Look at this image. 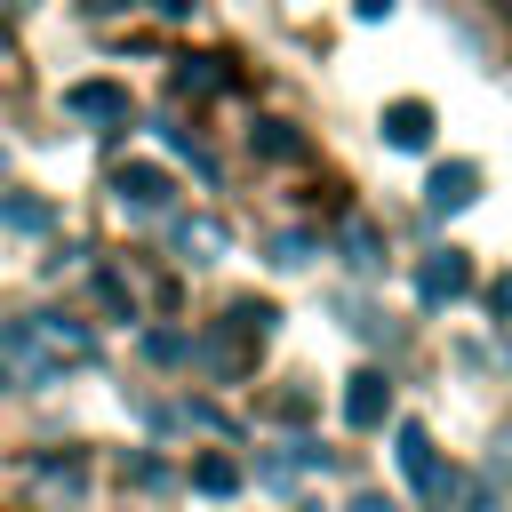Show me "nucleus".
I'll return each mask as SVG.
<instances>
[{"instance_id":"1","label":"nucleus","mask_w":512,"mask_h":512,"mask_svg":"<svg viewBox=\"0 0 512 512\" xmlns=\"http://www.w3.org/2000/svg\"><path fill=\"white\" fill-rule=\"evenodd\" d=\"M96 336L64 312H16L0 320V392H48L64 368H88Z\"/></svg>"},{"instance_id":"2","label":"nucleus","mask_w":512,"mask_h":512,"mask_svg":"<svg viewBox=\"0 0 512 512\" xmlns=\"http://www.w3.org/2000/svg\"><path fill=\"white\" fill-rule=\"evenodd\" d=\"M392 448H400V472H408V488H416L424 504H448V496H456V472L440 464V448H432V432H424V424H400V440H392Z\"/></svg>"},{"instance_id":"3","label":"nucleus","mask_w":512,"mask_h":512,"mask_svg":"<svg viewBox=\"0 0 512 512\" xmlns=\"http://www.w3.org/2000/svg\"><path fill=\"white\" fill-rule=\"evenodd\" d=\"M112 200H120L128 216H160V208H168V176L136 160V168H120V176H112Z\"/></svg>"},{"instance_id":"4","label":"nucleus","mask_w":512,"mask_h":512,"mask_svg":"<svg viewBox=\"0 0 512 512\" xmlns=\"http://www.w3.org/2000/svg\"><path fill=\"white\" fill-rule=\"evenodd\" d=\"M384 144H392V152H424V144H432V104H416V96L384 104Z\"/></svg>"},{"instance_id":"5","label":"nucleus","mask_w":512,"mask_h":512,"mask_svg":"<svg viewBox=\"0 0 512 512\" xmlns=\"http://www.w3.org/2000/svg\"><path fill=\"white\" fill-rule=\"evenodd\" d=\"M464 288H472V264H464L456 248H448V256H432V264L416 272V296H424V304H456Z\"/></svg>"},{"instance_id":"6","label":"nucleus","mask_w":512,"mask_h":512,"mask_svg":"<svg viewBox=\"0 0 512 512\" xmlns=\"http://www.w3.org/2000/svg\"><path fill=\"white\" fill-rule=\"evenodd\" d=\"M424 200H432V216H448V208H472V200H480V168H472V160L440 168V176L424 184Z\"/></svg>"},{"instance_id":"7","label":"nucleus","mask_w":512,"mask_h":512,"mask_svg":"<svg viewBox=\"0 0 512 512\" xmlns=\"http://www.w3.org/2000/svg\"><path fill=\"white\" fill-rule=\"evenodd\" d=\"M384 408H392V384H384L376 368H360V376H352V392H344V416H352L360 432H376V424H384Z\"/></svg>"},{"instance_id":"8","label":"nucleus","mask_w":512,"mask_h":512,"mask_svg":"<svg viewBox=\"0 0 512 512\" xmlns=\"http://www.w3.org/2000/svg\"><path fill=\"white\" fill-rule=\"evenodd\" d=\"M64 104H72L80 120H128V88H104V80H80Z\"/></svg>"},{"instance_id":"9","label":"nucleus","mask_w":512,"mask_h":512,"mask_svg":"<svg viewBox=\"0 0 512 512\" xmlns=\"http://www.w3.org/2000/svg\"><path fill=\"white\" fill-rule=\"evenodd\" d=\"M192 488H200V496H232V488H240V464H232V456H200V464H192Z\"/></svg>"},{"instance_id":"10","label":"nucleus","mask_w":512,"mask_h":512,"mask_svg":"<svg viewBox=\"0 0 512 512\" xmlns=\"http://www.w3.org/2000/svg\"><path fill=\"white\" fill-rule=\"evenodd\" d=\"M0 224L8 232H48V208L40 200H0Z\"/></svg>"},{"instance_id":"11","label":"nucleus","mask_w":512,"mask_h":512,"mask_svg":"<svg viewBox=\"0 0 512 512\" xmlns=\"http://www.w3.org/2000/svg\"><path fill=\"white\" fill-rule=\"evenodd\" d=\"M376 248H384V240H376L368 224H352V232H344V264H360V272H368V264H376Z\"/></svg>"},{"instance_id":"12","label":"nucleus","mask_w":512,"mask_h":512,"mask_svg":"<svg viewBox=\"0 0 512 512\" xmlns=\"http://www.w3.org/2000/svg\"><path fill=\"white\" fill-rule=\"evenodd\" d=\"M256 144H264V152H272V160H296V136H288V128H280V120H264V136H256Z\"/></svg>"},{"instance_id":"13","label":"nucleus","mask_w":512,"mask_h":512,"mask_svg":"<svg viewBox=\"0 0 512 512\" xmlns=\"http://www.w3.org/2000/svg\"><path fill=\"white\" fill-rule=\"evenodd\" d=\"M144 352H152V360H184L192 344H184V336H168V328H152V336H144Z\"/></svg>"},{"instance_id":"14","label":"nucleus","mask_w":512,"mask_h":512,"mask_svg":"<svg viewBox=\"0 0 512 512\" xmlns=\"http://www.w3.org/2000/svg\"><path fill=\"white\" fill-rule=\"evenodd\" d=\"M304 256H312V240H304V232H280V256H272V264H304Z\"/></svg>"},{"instance_id":"15","label":"nucleus","mask_w":512,"mask_h":512,"mask_svg":"<svg viewBox=\"0 0 512 512\" xmlns=\"http://www.w3.org/2000/svg\"><path fill=\"white\" fill-rule=\"evenodd\" d=\"M352 512H400L392 496H352Z\"/></svg>"},{"instance_id":"16","label":"nucleus","mask_w":512,"mask_h":512,"mask_svg":"<svg viewBox=\"0 0 512 512\" xmlns=\"http://www.w3.org/2000/svg\"><path fill=\"white\" fill-rule=\"evenodd\" d=\"M352 8H360V16H384V8H392V0H352Z\"/></svg>"},{"instance_id":"17","label":"nucleus","mask_w":512,"mask_h":512,"mask_svg":"<svg viewBox=\"0 0 512 512\" xmlns=\"http://www.w3.org/2000/svg\"><path fill=\"white\" fill-rule=\"evenodd\" d=\"M152 8H168V16H184V0H152Z\"/></svg>"},{"instance_id":"18","label":"nucleus","mask_w":512,"mask_h":512,"mask_svg":"<svg viewBox=\"0 0 512 512\" xmlns=\"http://www.w3.org/2000/svg\"><path fill=\"white\" fill-rule=\"evenodd\" d=\"M296 512H320V504H296Z\"/></svg>"},{"instance_id":"19","label":"nucleus","mask_w":512,"mask_h":512,"mask_svg":"<svg viewBox=\"0 0 512 512\" xmlns=\"http://www.w3.org/2000/svg\"><path fill=\"white\" fill-rule=\"evenodd\" d=\"M496 8H512V0H496Z\"/></svg>"}]
</instances>
